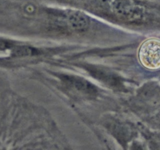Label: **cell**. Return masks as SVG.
Wrapping results in <instances>:
<instances>
[{"mask_svg":"<svg viewBox=\"0 0 160 150\" xmlns=\"http://www.w3.org/2000/svg\"><path fill=\"white\" fill-rule=\"evenodd\" d=\"M117 19L124 22H138L142 20L144 9L135 0H100Z\"/></svg>","mask_w":160,"mask_h":150,"instance_id":"cell-1","label":"cell"},{"mask_svg":"<svg viewBox=\"0 0 160 150\" xmlns=\"http://www.w3.org/2000/svg\"><path fill=\"white\" fill-rule=\"evenodd\" d=\"M138 59L144 67L151 70L160 69V40L149 38L141 45Z\"/></svg>","mask_w":160,"mask_h":150,"instance_id":"cell-2","label":"cell"},{"mask_svg":"<svg viewBox=\"0 0 160 150\" xmlns=\"http://www.w3.org/2000/svg\"><path fill=\"white\" fill-rule=\"evenodd\" d=\"M62 81L67 86L73 88L78 92L85 95H92L96 93V88L93 84L86 80L75 76H62Z\"/></svg>","mask_w":160,"mask_h":150,"instance_id":"cell-3","label":"cell"},{"mask_svg":"<svg viewBox=\"0 0 160 150\" xmlns=\"http://www.w3.org/2000/svg\"><path fill=\"white\" fill-rule=\"evenodd\" d=\"M65 17L69 26L76 31H84L89 26V19L84 12L78 10H67Z\"/></svg>","mask_w":160,"mask_h":150,"instance_id":"cell-4","label":"cell"},{"mask_svg":"<svg viewBox=\"0 0 160 150\" xmlns=\"http://www.w3.org/2000/svg\"><path fill=\"white\" fill-rule=\"evenodd\" d=\"M13 51V55L15 56H18V57H23V56H32L35 50L31 48V47L28 46H17L12 49Z\"/></svg>","mask_w":160,"mask_h":150,"instance_id":"cell-5","label":"cell"},{"mask_svg":"<svg viewBox=\"0 0 160 150\" xmlns=\"http://www.w3.org/2000/svg\"><path fill=\"white\" fill-rule=\"evenodd\" d=\"M9 46H10V44H9L7 41L3 40V39H0V51L7 49Z\"/></svg>","mask_w":160,"mask_h":150,"instance_id":"cell-6","label":"cell"}]
</instances>
